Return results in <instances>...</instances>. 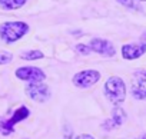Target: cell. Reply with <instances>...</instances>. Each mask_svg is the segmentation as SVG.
I'll list each match as a JSON object with an SVG mask.
<instances>
[{
  "label": "cell",
  "instance_id": "obj_21",
  "mask_svg": "<svg viewBox=\"0 0 146 139\" xmlns=\"http://www.w3.org/2000/svg\"><path fill=\"white\" fill-rule=\"evenodd\" d=\"M23 139H27V138H23Z\"/></svg>",
  "mask_w": 146,
  "mask_h": 139
},
{
  "label": "cell",
  "instance_id": "obj_8",
  "mask_svg": "<svg viewBox=\"0 0 146 139\" xmlns=\"http://www.w3.org/2000/svg\"><path fill=\"white\" fill-rule=\"evenodd\" d=\"M145 53H146V43H132L122 46V56L126 60L139 59Z\"/></svg>",
  "mask_w": 146,
  "mask_h": 139
},
{
  "label": "cell",
  "instance_id": "obj_14",
  "mask_svg": "<svg viewBox=\"0 0 146 139\" xmlns=\"http://www.w3.org/2000/svg\"><path fill=\"white\" fill-rule=\"evenodd\" d=\"M76 50H78L79 53H82V55H89V53L92 52L90 46H86V45H82V43L76 45Z\"/></svg>",
  "mask_w": 146,
  "mask_h": 139
},
{
  "label": "cell",
  "instance_id": "obj_18",
  "mask_svg": "<svg viewBox=\"0 0 146 139\" xmlns=\"http://www.w3.org/2000/svg\"><path fill=\"white\" fill-rule=\"evenodd\" d=\"M139 139H146V135H143V136H140Z\"/></svg>",
  "mask_w": 146,
  "mask_h": 139
},
{
  "label": "cell",
  "instance_id": "obj_20",
  "mask_svg": "<svg viewBox=\"0 0 146 139\" xmlns=\"http://www.w3.org/2000/svg\"><path fill=\"white\" fill-rule=\"evenodd\" d=\"M139 2H146V0H139Z\"/></svg>",
  "mask_w": 146,
  "mask_h": 139
},
{
  "label": "cell",
  "instance_id": "obj_13",
  "mask_svg": "<svg viewBox=\"0 0 146 139\" xmlns=\"http://www.w3.org/2000/svg\"><path fill=\"white\" fill-rule=\"evenodd\" d=\"M13 59V55L9 53V52H5V50H0V65H7L10 63Z\"/></svg>",
  "mask_w": 146,
  "mask_h": 139
},
{
  "label": "cell",
  "instance_id": "obj_9",
  "mask_svg": "<svg viewBox=\"0 0 146 139\" xmlns=\"http://www.w3.org/2000/svg\"><path fill=\"white\" fill-rule=\"evenodd\" d=\"M126 119V113L123 109L120 108H116L113 112H112V116L103 123V129L105 130H112L115 128H119Z\"/></svg>",
  "mask_w": 146,
  "mask_h": 139
},
{
  "label": "cell",
  "instance_id": "obj_4",
  "mask_svg": "<svg viewBox=\"0 0 146 139\" xmlns=\"http://www.w3.org/2000/svg\"><path fill=\"white\" fill-rule=\"evenodd\" d=\"M26 93L29 98H32L36 102H46L50 98V90L49 86L42 83V82H30V85H27L26 88Z\"/></svg>",
  "mask_w": 146,
  "mask_h": 139
},
{
  "label": "cell",
  "instance_id": "obj_3",
  "mask_svg": "<svg viewBox=\"0 0 146 139\" xmlns=\"http://www.w3.org/2000/svg\"><path fill=\"white\" fill-rule=\"evenodd\" d=\"M100 79V73L93 69H88V70H82L79 73H76L73 76V85L76 88L85 89V88H90L93 86L98 80Z\"/></svg>",
  "mask_w": 146,
  "mask_h": 139
},
{
  "label": "cell",
  "instance_id": "obj_19",
  "mask_svg": "<svg viewBox=\"0 0 146 139\" xmlns=\"http://www.w3.org/2000/svg\"><path fill=\"white\" fill-rule=\"evenodd\" d=\"M143 39H146V33H145V35H143Z\"/></svg>",
  "mask_w": 146,
  "mask_h": 139
},
{
  "label": "cell",
  "instance_id": "obj_2",
  "mask_svg": "<svg viewBox=\"0 0 146 139\" xmlns=\"http://www.w3.org/2000/svg\"><path fill=\"white\" fill-rule=\"evenodd\" d=\"M29 32V26L25 22H6L0 26V37L6 43H13L22 39Z\"/></svg>",
  "mask_w": 146,
  "mask_h": 139
},
{
  "label": "cell",
  "instance_id": "obj_6",
  "mask_svg": "<svg viewBox=\"0 0 146 139\" xmlns=\"http://www.w3.org/2000/svg\"><path fill=\"white\" fill-rule=\"evenodd\" d=\"M29 113H30V112H29V109H27L26 106L19 108V109L15 112V115L12 116L10 120H7V122H0V132H2L3 135H10V133L15 130L13 126H15L17 122L26 119V118L29 116Z\"/></svg>",
  "mask_w": 146,
  "mask_h": 139
},
{
  "label": "cell",
  "instance_id": "obj_10",
  "mask_svg": "<svg viewBox=\"0 0 146 139\" xmlns=\"http://www.w3.org/2000/svg\"><path fill=\"white\" fill-rule=\"evenodd\" d=\"M132 96L139 100H146V79H139L132 83Z\"/></svg>",
  "mask_w": 146,
  "mask_h": 139
},
{
  "label": "cell",
  "instance_id": "obj_7",
  "mask_svg": "<svg viewBox=\"0 0 146 139\" xmlns=\"http://www.w3.org/2000/svg\"><path fill=\"white\" fill-rule=\"evenodd\" d=\"M89 46H90L92 52H96V53L103 55V56H108V57H112V56H115V53H116L115 46H113L109 40H106V39L95 37V39L90 40Z\"/></svg>",
  "mask_w": 146,
  "mask_h": 139
},
{
  "label": "cell",
  "instance_id": "obj_1",
  "mask_svg": "<svg viewBox=\"0 0 146 139\" xmlns=\"http://www.w3.org/2000/svg\"><path fill=\"white\" fill-rule=\"evenodd\" d=\"M105 95L113 105H120L126 99V86L122 78L112 76L105 83Z\"/></svg>",
  "mask_w": 146,
  "mask_h": 139
},
{
  "label": "cell",
  "instance_id": "obj_17",
  "mask_svg": "<svg viewBox=\"0 0 146 139\" xmlns=\"http://www.w3.org/2000/svg\"><path fill=\"white\" fill-rule=\"evenodd\" d=\"M76 139H95L92 135H88V133H83V135H79Z\"/></svg>",
  "mask_w": 146,
  "mask_h": 139
},
{
  "label": "cell",
  "instance_id": "obj_16",
  "mask_svg": "<svg viewBox=\"0 0 146 139\" xmlns=\"http://www.w3.org/2000/svg\"><path fill=\"white\" fill-rule=\"evenodd\" d=\"M135 76L139 79H146V70H137L135 72Z\"/></svg>",
  "mask_w": 146,
  "mask_h": 139
},
{
  "label": "cell",
  "instance_id": "obj_5",
  "mask_svg": "<svg viewBox=\"0 0 146 139\" xmlns=\"http://www.w3.org/2000/svg\"><path fill=\"white\" fill-rule=\"evenodd\" d=\"M16 76L22 80H27V82H42L46 79V75L42 69L39 67H33V66H26V67H20L16 70Z\"/></svg>",
  "mask_w": 146,
  "mask_h": 139
},
{
  "label": "cell",
  "instance_id": "obj_15",
  "mask_svg": "<svg viewBox=\"0 0 146 139\" xmlns=\"http://www.w3.org/2000/svg\"><path fill=\"white\" fill-rule=\"evenodd\" d=\"M117 2L125 6V7H130V9H136V2L135 0H117Z\"/></svg>",
  "mask_w": 146,
  "mask_h": 139
},
{
  "label": "cell",
  "instance_id": "obj_11",
  "mask_svg": "<svg viewBox=\"0 0 146 139\" xmlns=\"http://www.w3.org/2000/svg\"><path fill=\"white\" fill-rule=\"evenodd\" d=\"M27 0H0V7L5 10H15L20 9Z\"/></svg>",
  "mask_w": 146,
  "mask_h": 139
},
{
  "label": "cell",
  "instance_id": "obj_12",
  "mask_svg": "<svg viewBox=\"0 0 146 139\" xmlns=\"http://www.w3.org/2000/svg\"><path fill=\"white\" fill-rule=\"evenodd\" d=\"M42 57H43V53L40 50H29V52L22 53V59H25V60H37Z\"/></svg>",
  "mask_w": 146,
  "mask_h": 139
}]
</instances>
